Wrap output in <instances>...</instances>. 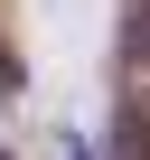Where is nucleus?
I'll return each mask as SVG.
<instances>
[{"mask_svg":"<svg viewBox=\"0 0 150 160\" xmlns=\"http://www.w3.org/2000/svg\"><path fill=\"white\" fill-rule=\"evenodd\" d=\"M66 160H85V151H66Z\"/></svg>","mask_w":150,"mask_h":160,"instance_id":"2","label":"nucleus"},{"mask_svg":"<svg viewBox=\"0 0 150 160\" xmlns=\"http://www.w3.org/2000/svg\"><path fill=\"white\" fill-rule=\"evenodd\" d=\"M131 47L150 57V0H131Z\"/></svg>","mask_w":150,"mask_h":160,"instance_id":"1","label":"nucleus"}]
</instances>
